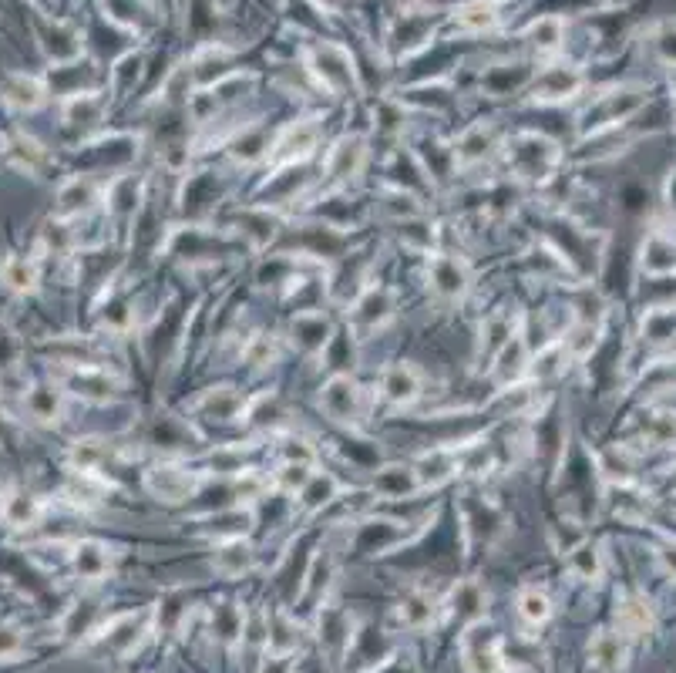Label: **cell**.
Wrapping results in <instances>:
<instances>
[{
    "instance_id": "obj_1",
    "label": "cell",
    "mask_w": 676,
    "mask_h": 673,
    "mask_svg": "<svg viewBox=\"0 0 676 673\" xmlns=\"http://www.w3.org/2000/svg\"><path fill=\"white\" fill-rule=\"evenodd\" d=\"M505 155H508V169L522 182H549L562 162L559 145H552L549 138L535 132H522L508 138Z\"/></svg>"
},
{
    "instance_id": "obj_2",
    "label": "cell",
    "mask_w": 676,
    "mask_h": 673,
    "mask_svg": "<svg viewBox=\"0 0 676 673\" xmlns=\"http://www.w3.org/2000/svg\"><path fill=\"white\" fill-rule=\"evenodd\" d=\"M51 381L61 387L64 394H74L81 401L91 404H108L122 394L125 381L118 374H111L101 364H54Z\"/></svg>"
},
{
    "instance_id": "obj_3",
    "label": "cell",
    "mask_w": 676,
    "mask_h": 673,
    "mask_svg": "<svg viewBox=\"0 0 676 673\" xmlns=\"http://www.w3.org/2000/svg\"><path fill=\"white\" fill-rule=\"evenodd\" d=\"M397 313V293L394 287H384V283H370L350 300V313H347V327L357 340H367L370 334L387 327Z\"/></svg>"
},
{
    "instance_id": "obj_4",
    "label": "cell",
    "mask_w": 676,
    "mask_h": 673,
    "mask_svg": "<svg viewBox=\"0 0 676 673\" xmlns=\"http://www.w3.org/2000/svg\"><path fill=\"white\" fill-rule=\"evenodd\" d=\"M424 280L434 300L441 303H461L471 293V266L458 253H428Z\"/></svg>"
},
{
    "instance_id": "obj_5",
    "label": "cell",
    "mask_w": 676,
    "mask_h": 673,
    "mask_svg": "<svg viewBox=\"0 0 676 673\" xmlns=\"http://www.w3.org/2000/svg\"><path fill=\"white\" fill-rule=\"evenodd\" d=\"M364 408H367L364 387H360L350 374H333V377H327V384L320 387V411L327 414L333 424L360 428Z\"/></svg>"
},
{
    "instance_id": "obj_6",
    "label": "cell",
    "mask_w": 676,
    "mask_h": 673,
    "mask_svg": "<svg viewBox=\"0 0 676 673\" xmlns=\"http://www.w3.org/2000/svg\"><path fill=\"white\" fill-rule=\"evenodd\" d=\"M320 145V125L313 118H296L283 128L266 149V162L273 169H290L296 162H307Z\"/></svg>"
},
{
    "instance_id": "obj_7",
    "label": "cell",
    "mask_w": 676,
    "mask_h": 673,
    "mask_svg": "<svg viewBox=\"0 0 676 673\" xmlns=\"http://www.w3.org/2000/svg\"><path fill=\"white\" fill-rule=\"evenodd\" d=\"M199 485H202V475L192 472V468H185V465L162 462V465H152L145 472L148 495L165 502V505H182V502L196 499Z\"/></svg>"
},
{
    "instance_id": "obj_8",
    "label": "cell",
    "mask_w": 676,
    "mask_h": 673,
    "mask_svg": "<svg viewBox=\"0 0 676 673\" xmlns=\"http://www.w3.org/2000/svg\"><path fill=\"white\" fill-rule=\"evenodd\" d=\"M461 653H465L468 673H505V657H502V640L485 630L481 623H471V630L461 636Z\"/></svg>"
},
{
    "instance_id": "obj_9",
    "label": "cell",
    "mask_w": 676,
    "mask_h": 673,
    "mask_svg": "<svg viewBox=\"0 0 676 673\" xmlns=\"http://www.w3.org/2000/svg\"><path fill=\"white\" fill-rule=\"evenodd\" d=\"M377 394H381V401L391 404V408H411V404H418L424 394V374L414 364H404V361L391 364L381 371Z\"/></svg>"
},
{
    "instance_id": "obj_10",
    "label": "cell",
    "mask_w": 676,
    "mask_h": 673,
    "mask_svg": "<svg viewBox=\"0 0 676 673\" xmlns=\"http://www.w3.org/2000/svg\"><path fill=\"white\" fill-rule=\"evenodd\" d=\"M367 165V138L364 135H344L333 142V149L327 152V179L330 182H354Z\"/></svg>"
},
{
    "instance_id": "obj_11",
    "label": "cell",
    "mask_w": 676,
    "mask_h": 673,
    "mask_svg": "<svg viewBox=\"0 0 676 673\" xmlns=\"http://www.w3.org/2000/svg\"><path fill=\"white\" fill-rule=\"evenodd\" d=\"M582 85H586L582 71H576L572 64H552V68H545L542 75L535 78L532 98L542 101V105H559V101L576 98L582 91Z\"/></svg>"
},
{
    "instance_id": "obj_12",
    "label": "cell",
    "mask_w": 676,
    "mask_h": 673,
    "mask_svg": "<svg viewBox=\"0 0 676 673\" xmlns=\"http://www.w3.org/2000/svg\"><path fill=\"white\" fill-rule=\"evenodd\" d=\"M290 340L303 354H323V350L333 344V320L323 310L296 313L290 324Z\"/></svg>"
},
{
    "instance_id": "obj_13",
    "label": "cell",
    "mask_w": 676,
    "mask_h": 673,
    "mask_svg": "<svg viewBox=\"0 0 676 673\" xmlns=\"http://www.w3.org/2000/svg\"><path fill=\"white\" fill-rule=\"evenodd\" d=\"M529 361H532L529 340H525L522 330H515V334L505 340V347L492 357L488 367H492V377L502 387H515L525 374H529Z\"/></svg>"
},
{
    "instance_id": "obj_14",
    "label": "cell",
    "mask_w": 676,
    "mask_h": 673,
    "mask_svg": "<svg viewBox=\"0 0 676 673\" xmlns=\"http://www.w3.org/2000/svg\"><path fill=\"white\" fill-rule=\"evenodd\" d=\"M101 196H105V189H101L91 175H71L58 192V219L88 216L101 202Z\"/></svg>"
},
{
    "instance_id": "obj_15",
    "label": "cell",
    "mask_w": 676,
    "mask_h": 673,
    "mask_svg": "<svg viewBox=\"0 0 676 673\" xmlns=\"http://www.w3.org/2000/svg\"><path fill=\"white\" fill-rule=\"evenodd\" d=\"M498 149V132L488 122H475L468 125L465 132L458 135V142L451 145V155H455V169H468V165L485 162L488 155Z\"/></svg>"
},
{
    "instance_id": "obj_16",
    "label": "cell",
    "mask_w": 676,
    "mask_h": 673,
    "mask_svg": "<svg viewBox=\"0 0 676 673\" xmlns=\"http://www.w3.org/2000/svg\"><path fill=\"white\" fill-rule=\"evenodd\" d=\"M438 610H441L438 596L428 593V589H411V593H404L401 603L394 606V616H397V623H401L404 630L421 633V630H428L434 620H438Z\"/></svg>"
},
{
    "instance_id": "obj_17",
    "label": "cell",
    "mask_w": 676,
    "mask_h": 673,
    "mask_svg": "<svg viewBox=\"0 0 676 673\" xmlns=\"http://www.w3.org/2000/svg\"><path fill=\"white\" fill-rule=\"evenodd\" d=\"M64 398H68V394L54 381L31 384L24 387V411L27 418L37 424H58L64 418Z\"/></svg>"
},
{
    "instance_id": "obj_18",
    "label": "cell",
    "mask_w": 676,
    "mask_h": 673,
    "mask_svg": "<svg viewBox=\"0 0 676 673\" xmlns=\"http://www.w3.org/2000/svg\"><path fill=\"white\" fill-rule=\"evenodd\" d=\"M246 404H249V398L239 394L236 387H209V391L196 401V411L202 418H212L219 424H233V421H243Z\"/></svg>"
},
{
    "instance_id": "obj_19",
    "label": "cell",
    "mask_w": 676,
    "mask_h": 673,
    "mask_svg": "<svg viewBox=\"0 0 676 673\" xmlns=\"http://www.w3.org/2000/svg\"><path fill=\"white\" fill-rule=\"evenodd\" d=\"M441 610L448 616H461L465 623H481L488 610V593L481 589L478 579H461V583L451 589V596L441 603Z\"/></svg>"
},
{
    "instance_id": "obj_20",
    "label": "cell",
    "mask_w": 676,
    "mask_h": 673,
    "mask_svg": "<svg viewBox=\"0 0 676 673\" xmlns=\"http://www.w3.org/2000/svg\"><path fill=\"white\" fill-rule=\"evenodd\" d=\"M111 562H115V556H111V549L98 539H81L71 546V566L85 583L105 579L111 573Z\"/></svg>"
},
{
    "instance_id": "obj_21",
    "label": "cell",
    "mask_w": 676,
    "mask_h": 673,
    "mask_svg": "<svg viewBox=\"0 0 676 673\" xmlns=\"http://www.w3.org/2000/svg\"><path fill=\"white\" fill-rule=\"evenodd\" d=\"M374 495H381V499H411V495L424 492L418 472H414V465H384L377 468L374 482Z\"/></svg>"
},
{
    "instance_id": "obj_22",
    "label": "cell",
    "mask_w": 676,
    "mask_h": 673,
    "mask_svg": "<svg viewBox=\"0 0 676 673\" xmlns=\"http://www.w3.org/2000/svg\"><path fill=\"white\" fill-rule=\"evenodd\" d=\"M253 562H256V552H253L249 542H243V536L226 539V542H219V546L212 549V569H216L219 576H226V579H239L243 573H249V569H253Z\"/></svg>"
},
{
    "instance_id": "obj_23",
    "label": "cell",
    "mask_w": 676,
    "mask_h": 673,
    "mask_svg": "<svg viewBox=\"0 0 676 673\" xmlns=\"http://www.w3.org/2000/svg\"><path fill=\"white\" fill-rule=\"evenodd\" d=\"M0 283H4V290L17 293V297H27L41 283V266L31 256H7L0 263Z\"/></svg>"
},
{
    "instance_id": "obj_24",
    "label": "cell",
    "mask_w": 676,
    "mask_h": 673,
    "mask_svg": "<svg viewBox=\"0 0 676 673\" xmlns=\"http://www.w3.org/2000/svg\"><path fill=\"white\" fill-rule=\"evenodd\" d=\"M572 361V354L566 350L562 340H552V344H545L539 354H532L529 361V377L535 384H545V381H555V377L566 374V367Z\"/></svg>"
},
{
    "instance_id": "obj_25",
    "label": "cell",
    "mask_w": 676,
    "mask_h": 673,
    "mask_svg": "<svg viewBox=\"0 0 676 673\" xmlns=\"http://www.w3.org/2000/svg\"><path fill=\"white\" fill-rule=\"evenodd\" d=\"M0 515L11 529H34L44 515V502L31 492H11L0 505Z\"/></svg>"
},
{
    "instance_id": "obj_26",
    "label": "cell",
    "mask_w": 676,
    "mask_h": 673,
    "mask_svg": "<svg viewBox=\"0 0 676 673\" xmlns=\"http://www.w3.org/2000/svg\"><path fill=\"white\" fill-rule=\"evenodd\" d=\"M616 623L619 633L626 636H643L653 630V606L646 603V596H626L619 599V610H616Z\"/></svg>"
},
{
    "instance_id": "obj_27",
    "label": "cell",
    "mask_w": 676,
    "mask_h": 673,
    "mask_svg": "<svg viewBox=\"0 0 676 673\" xmlns=\"http://www.w3.org/2000/svg\"><path fill=\"white\" fill-rule=\"evenodd\" d=\"M640 266H643V273H650V276H670V273H676V243H673L670 236L653 233L643 243Z\"/></svg>"
},
{
    "instance_id": "obj_28",
    "label": "cell",
    "mask_w": 676,
    "mask_h": 673,
    "mask_svg": "<svg viewBox=\"0 0 676 673\" xmlns=\"http://www.w3.org/2000/svg\"><path fill=\"white\" fill-rule=\"evenodd\" d=\"M589 660L596 670H619L626 663V636L613 633V630H603L599 636H592Z\"/></svg>"
},
{
    "instance_id": "obj_29",
    "label": "cell",
    "mask_w": 676,
    "mask_h": 673,
    "mask_svg": "<svg viewBox=\"0 0 676 673\" xmlns=\"http://www.w3.org/2000/svg\"><path fill=\"white\" fill-rule=\"evenodd\" d=\"M108 455H111L108 441L78 438V441H71V448H68V465H71V472H95V475H101V468H105Z\"/></svg>"
},
{
    "instance_id": "obj_30",
    "label": "cell",
    "mask_w": 676,
    "mask_h": 673,
    "mask_svg": "<svg viewBox=\"0 0 676 673\" xmlns=\"http://www.w3.org/2000/svg\"><path fill=\"white\" fill-rule=\"evenodd\" d=\"M138 199H142V189H138V182L132 179V175H115V179L105 186V209L115 219L135 216Z\"/></svg>"
},
{
    "instance_id": "obj_31",
    "label": "cell",
    "mask_w": 676,
    "mask_h": 673,
    "mask_svg": "<svg viewBox=\"0 0 676 673\" xmlns=\"http://www.w3.org/2000/svg\"><path fill=\"white\" fill-rule=\"evenodd\" d=\"M337 492H340V482L333 478L330 472H313L310 475V482L300 488V509L307 512V515H313V512H320V509H327V505L337 499Z\"/></svg>"
},
{
    "instance_id": "obj_32",
    "label": "cell",
    "mask_w": 676,
    "mask_h": 673,
    "mask_svg": "<svg viewBox=\"0 0 676 673\" xmlns=\"http://www.w3.org/2000/svg\"><path fill=\"white\" fill-rule=\"evenodd\" d=\"M569 569L579 579H586V583H596V579L603 576V549H599V542L579 539L576 546L569 549Z\"/></svg>"
},
{
    "instance_id": "obj_33",
    "label": "cell",
    "mask_w": 676,
    "mask_h": 673,
    "mask_svg": "<svg viewBox=\"0 0 676 673\" xmlns=\"http://www.w3.org/2000/svg\"><path fill=\"white\" fill-rule=\"evenodd\" d=\"M515 610L522 616V623L542 626V623H549V616H552V599L539 586H525V589H518V596H515Z\"/></svg>"
},
{
    "instance_id": "obj_34",
    "label": "cell",
    "mask_w": 676,
    "mask_h": 673,
    "mask_svg": "<svg viewBox=\"0 0 676 673\" xmlns=\"http://www.w3.org/2000/svg\"><path fill=\"white\" fill-rule=\"evenodd\" d=\"M44 95H48V91H44L41 81L27 78V75H14L4 88V101L11 108H17V112H34V108L44 101Z\"/></svg>"
},
{
    "instance_id": "obj_35",
    "label": "cell",
    "mask_w": 676,
    "mask_h": 673,
    "mask_svg": "<svg viewBox=\"0 0 676 673\" xmlns=\"http://www.w3.org/2000/svg\"><path fill=\"white\" fill-rule=\"evenodd\" d=\"M495 24H498V7L492 0H471V4L455 11V27H461V31H468V34L492 31Z\"/></svg>"
},
{
    "instance_id": "obj_36",
    "label": "cell",
    "mask_w": 676,
    "mask_h": 673,
    "mask_svg": "<svg viewBox=\"0 0 676 673\" xmlns=\"http://www.w3.org/2000/svg\"><path fill=\"white\" fill-rule=\"evenodd\" d=\"M101 115H105V98L91 95V91H85V95H74L68 105H64V122H68L71 128L98 125Z\"/></svg>"
},
{
    "instance_id": "obj_37",
    "label": "cell",
    "mask_w": 676,
    "mask_h": 673,
    "mask_svg": "<svg viewBox=\"0 0 676 673\" xmlns=\"http://www.w3.org/2000/svg\"><path fill=\"white\" fill-rule=\"evenodd\" d=\"M512 334H515L512 320H508L505 313H492V317H485V324H481V340H478V357H488V364H492V357L505 347V340Z\"/></svg>"
},
{
    "instance_id": "obj_38",
    "label": "cell",
    "mask_w": 676,
    "mask_h": 673,
    "mask_svg": "<svg viewBox=\"0 0 676 673\" xmlns=\"http://www.w3.org/2000/svg\"><path fill=\"white\" fill-rule=\"evenodd\" d=\"M246 630V616L236 603H219L212 610V633L219 636L222 643H236Z\"/></svg>"
},
{
    "instance_id": "obj_39",
    "label": "cell",
    "mask_w": 676,
    "mask_h": 673,
    "mask_svg": "<svg viewBox=\"0 0 676 673\" xmlns=\"http://www.w3.org/2000/svg\"><path fill=\"white\" fill-rule=\"evenodd\" d=\"M7 152H11V159L21 165V169H27V172H44L51 165V155L41 149V145L34 142V138H27V135H17L11 145H7Z\"/></svg>"
},
{
    "instance_id": "obj_40",
    "label": "cell",
    "mask_w": 676,
    "mask_h": 673,
    "mask_svg": "<svg viewBox=\"0 0 676 673\" xmlns=\"http://www.w3.org/2000/svg\"><path fill=\"white\" fill-rule=\"evenodd\" d=\"M529 38H532L535 51H542V54L559 51L562 48V21L559 17H542L539 24H532Z\"/></svg>"
},
{
    "instance_id": "obj_41",
    "label": "cell",
    "mask_w": 676,
    "mask_h": 673,
    "mask_svg": "<svg viewBox=\"0 0 676 673\" xmlns=\"http://www.w3.org/2000/svg\"><path fill=\"white\" fill-rule=\"evenodd\" d=\"M643 334H646V340H653V344H663V340H670L676 334V310H653V313H646Z\"/></svg>"
},
{
    "instance_id": "obj_42",
    "label": "cell",
    "mask_w": 676,
    "mask_h": 673,
    "mask_svg": "<svg viewBox=\"0 0 676 673\" xmlns=\"http://www.w3.org/2000/svg\"><path fill=\"white\" fill-rule=\"evenodd\" d=\"M310 475H313L310 465H280V472L270 475V485L280 488V492H286V495H296L303 485L310 482Z\"/></svg>"
},
{
    "instance_id": "obj_43",
    "label": "cell",
    "mask_w": 676,
    "mask_h": 673,
    "mask_svg": "<svg viewBox=\"0 0 676 673\" xmlns=\"http://www.w3.org/2000/svg\"><path fill=\"white\" fill-rule=\"evenodd\" d=\"M280 458H283V465H310V468H313V462H317V451L310 448V441H307V438L290 435V438H283Z\"/></svg>"
},
{
    "instance_id": "obj_44",
    "label": "cell",
    "mask_w": 676,
    "mask_h": 673,
    "mask_svg": "<svg viewBox=\"0 0 676 673\" xmlns=\"http://www.w3.org/2000/svg\"><path fill=\"white\" fill-rule=\"evenodd\" d=\"M646 438L650 445H676V414H656V418L646 424Z\"/></svg>"
},
{
    "instance_id": "obj_45",
    "label": "cell",
    "mask_w": 676,
    "mask_h": 673,
    "mask_svg": "<svg viewBox=\"0 0 676 673\" xmlns=\"http://www.w3.org/2000/svg\"><path fill=\"white\" fill-rule=\"evenodd\" d=\"M243 357H246V364L266 367V364H273V361H276V344H273L270 337H253V340H249V344H246Z\"/></svg>"
},
{
    "instance_id": "obj_46",
    "label": "cell",
    "mask_w": 676,
    "mask_h": 673,
    "mask_svg": "<svg viewBox=\"0 0 676 673\" xmlns=\"http://www.w3.org/2000/svg\"><path fill=\"white\" fill-rule=\"evenodd\" d=\"M656 51L666 64H676V24H663L660 34H656Z\"/></svg>"
},
{
    "instance_id": "obj_47",
    "label": "cell",
    "mask_w": 676,
    "mask_h": 673,
    "mask_svg": "<svg viewBox=\"0 0 676 673\" xmlns=\"http://www.w3.org/2000/svg\"><path fill=\"white\" fill-rule=\"evenodd\" d=\"M17 650H21V633L14 626H0V660L14 657Z\"/></svg>"
}]
</instances>
